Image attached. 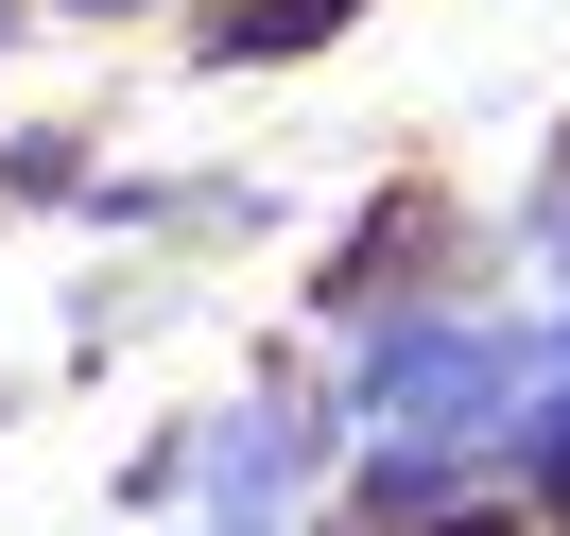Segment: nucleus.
Segmentation results:
<instances>
[{"label":"nucleus","mask_w":570,"mask_h":536,"mask_svg":"<svg viewBox=\"0 0 570 536\" xmlns=\"http://www.w3.org/2000/svg\"><path fill=\"white\" fill-rule=\"evenodd\" d=\"M312 36H346V0H225L208 18V52H312Z\"/></svg>","instance_id":"obj_1"}]
</instances>
